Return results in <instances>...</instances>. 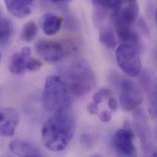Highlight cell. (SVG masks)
<instances>
[{
  "instance_id": "obj_1",
  "label": "cell",
  "mask_w": 157,
  "mask_h": 157,
  "mask_svg": "<svg viewBox=\"0 0 157 157\" xmlns=\"http://www.w3.org/2000/svg\"><path fill=\"white\" fill-rule=\"evenodd\" d=\"M74 132V121L67 111L54 114L42 126L43 144L51 151H63L69 144Z\"/></svg>"
},
{
  "instance_id": "obj_2",
  "label": "cell",
  "mask_w": 157,
  "mask_h": 157,
  "mask_svg": "<svg viewBox=\"0 0 157 157\" xmlns=\"http://www.w3.org/2000/svg\"><path fill=\"white\" fill-rule=\"evenodd\" d=\"M72 99V95L63 79L56 75L47 78L42 96L45 109L53 114L65 112L69 108Z\"/></svg>"
},
{
  "instance_id": "obj_3",
  "label": "cell",
  "mask_w": 157,
  "mask_h": 157,
  "mask_svg": "<svg viewBox=\"0 0 157 157\" xmlns=\"http://www.w3.org/2000/svg\"><path fill=\"white\" fill-rule=\"evenodd\" d=\"M139 13V6L136 1H123L116 13L112 17L114 20L116 34L123 42L140 47V37L133 26Z\"/></svg>"
},
{
  "instance_id": "obj_4",
  "label": "cell",
  "mask_w": 157,
  "mask_h": 157,
  "mask_svg": "<svg viewBox=\"0 0 157 157\" xmlns=\"http://www.w3.org/2000/svg\"><path fill=\"white\" fill-rule=\"evenodd\" d=\"M66 83L72 95L82 96L90 92L95 86V81L92 71L83 61L73 63L66 70Z\"/></svg>"
},
{
  "instance_id": "obj_5",
  "label": "cell",
  "mask_w": 157,
  "mask_h": 157,
  "mask_svg": "<svg viewBox=\"0 0 157 157\" xmlns=\"http://www.w3.org/2000/svg\"><path fill=\"white\" fill-rule=\"evenodd\" d=\"M116 58L119 67L128 75L135 77L141 71V61L139 48L133 44L122 42L116 52Z\"/></svg>"
},
{
  "instance_id": "obj_6",
  "label": "cell",
  "mask_w": 157,
  "mask_h": 157,
  "mask_svg": "<svg viewBox=\"0 0 157 157\" xmlns=\"http://www.w3.org/2000/svg\"><path fill=\"white\" fill-rule=\"evenodd\" d=\"M120 103L126 111H132L138 108L143 101V96L138 86L130 79L121 81Z\"/></svg>"
},
{
  "instance_id": "obj_7",
  "label": "cell",
  "mask_w": 157,
  "mask_h": 157,
  "mask_svg": "<svg viewBox=\"0 0 157 157\" xmlns=\"http://www.w3.org/2000/svg\"><path fill=\"white\" fill-rule=\"evenodd\" d=\"M135 135L128 125L116 132L113 138L114 147L119 155L123 157H132L135 152Z\"/></svg>"
},
{
  "instance_id": "obj_8",
  "label": "cell",
  "mask_w": 157,
  "mask_h": 157,
  "mask_svg": "<svg viewBox=\"0 0 157 157\" xmlns=\"http://www.w3.org/2000/svg\"><path fill=\"white\" fill-rule=\"evenodd\" d=\"M36 50L40 56L48 63L61 60L65 53L63 45L56 41L40 40L36 44Z\"/></svg>"
},
{
  "instance_id": "obj_9",
  "label": "cell",
  "mask_w": 157,
  "mask_h": 157,
  "mask_svg": "<svg viewBox=\"0 0 157 157\" xmlns=\"http://www.w3.org/2000/svg\"><path fill=\"white\" fill-rule=\"evenodd\" d=\"M20 122L18 111L12 108H0V136L11 137L14 135Z\"/></svg>"
},
{
  "instance_id": "obj_10",
  "label": "cell",
  "mask_w": 157,
  "mask_h": 157,
  "mask_svg": "<svg viewBox=\"0 0 157 157\" xmlns=\"http://www.w3.org/2000/svg\"><path fill=\"white\" fill-rule=\"evenodd\" d=\"M141 83L147 94L149 113L154 119L157 116V86L152 76L147 72L141 75Z\"/></svg>"
},
{
  "instance_id": "obj_11",
  "label": "cell",
  "mask_w": 157,
  "mask_h": 157,
  "mask_svg": "<svg viewBox=\"0 0 157 157\" xmlns=\"http://www.w3.org/2000/svg\"><path fill=\"white\" fill-rule=\"evenodd\" d=\"M10 151L18 157H43L39 150L32 143L20 140L11 141L9 144Z\"/></svg>"
},
{
  "instance_id": "obj_12",
  "label": "cell",
  "mask_w": 157,
  "mask_h": 157,
  "mask_svg": "<svg viewBox=\"0 0 157 157\" xmlns=\"http://www.w3.org/2000/svg\"><path fill=\"white\" fill-rule=\"evenodd\" d=\"M7 9L13 16L23 18L31 14L34 2L29 0H7L5 1Z\"/></svg>"
},
{
  "instance_id": "obj_13",
  "label": "cell",
  "mask_w": 157,
  "mask_h": 157,
  "mask_svg": "<svg viewBox=\"0 0 157 157\" xmlns=\"http://www.w3.org/2000/svg\"><path fill=\"white\" fill-rule=\"evenodd\" d=\"M31 50L28 47L21 48L20 52L14 53L10 59L9 65L10 72L14 75H21L26 71V63L27 59L30 58Z\"/></svg>"
},
{
  "instance_id": "obj_14",
  "label": "cell",
  "mask_w": 157,
  "mask_h": 157,
  "mask_svg": "<svg viewBox=\"0 0 157 157\" xmlns=\"http://www.w3.org/2000/svg\"><path fill=\"white\" fill-rule=\"evenodd\" d=\"M63 22V18L52 13L44 15L42 28L44 32L48 36H54L59 31Z\"/></svg>"
},
{
  "instance_id": "obj_15",
  "label": "cell",
  "mask_w": 157,
  "mask_h": 157,
  "mask_svg": "<svg viewBox=\"0 0 157 157\" xmlns=\"http://www.w3.org/2000/svg\"><path fill=\"white\" fill-rule=\"evenodd\" d=\"M13 33L12 23L6 18H0V47L7 45Z\"/></svg>"
},
{
  "instance_id": "obj_16",
  "label": "cell",
  "mask_w": 157,
  "mask_h": 157,
  "mask_svg": "<svg viewBox=\"0 0 157 157\" xmlns=\"http://www.w3.org/2000/svg\"><path fill=\"white\" fill-rule=\"evenodd\" d=\"M38 28L36 23L33 21H29L23 26L21 32V37L23 41L31 42L36 38Z\"/></svg>"
},
{
  "instance_id": "obj_17",
  "label": "cell",
  "mask_w": 157,
  "mask_h": 157,
  "mask_svg": "<svg viewBox=\"0 0 157 157\" xmlns=\"http://www.w3.org/2000/svg\"><path fill=\"white\" fill-rule=\"evenodd\" d=\"M100 41L106 47L113 49L117 45V39L113 29L107 28L102 29L100 33Z\"/></svg>"
},
{
  "instance_id": "obj_18",
  "label": "cell",
  "mask_w": 157,
  "mask_h": 157,
  "mask_svg": "<svg viewBox=\"0 0 157 157\" xmlns=\"http://www.w3.org/2000/svg\"><path fill=\"white\" fill-rule=\"evenodd\" d=\"M111 94L112 92L109 89L106 88L101 89L92 96V102L98 106L105 98L109 97Z\"/></svg>"
},
{
  "instance_id": "obj_19",
  "label": "cell",
  "mask_w": 157,
  "mask_h": 157,
  "mask_svg": "<svg viewBox=\"0 0 157 157\" xmlns=\"http://www.w3.org/2000/svg\"><path fill=\"white\" fill-rule=\"evenodd\" d=\"M43 66L42 62L37 59H35L33 58H29L26 63V71H37L39 69L41 68V67Z\"/></svg>"
},
{
  "instance_id": "obj_20",
  "label": "cell",
  "mask_w": 157,
  "mask_h": 157,
  "mask_svg": "<svg viewBox=\"0 0 157 157\" xmlns=\"http://www.w3.org/2000/svg\"><path fill=\"white\" fill-rule=\"evenodd\" d=\"M99 119L103 122H108L111 119V113L108 110H104L98 114Z\"/></svg>"
},
{
  "instance_id": "obj_21",
  "label": "cell",
  "mask_w": 157,
  "mask_h": 157,
  "mask_svg": "<svg viewBox=\"0 0 157 157\" xmlns=\"http://www.w3.org/2000/svg\"><path fill=\"white\" fill-rule=\"evenodd\" d=\"M87 111L93 115H98V106L94 103L92 101L89 103L87 106Z\"/></svg>"
},
{
  "instance_id": "obj_22",
  "label": "cell",
  "mask_w": 157,
  "mask_h": 157,
  "mask_svg": "<svg viewBox=\"0 0 157 157\" xmlns=\"http://www.w3.org/2000/svg\"><path fill=\"white\" fill-rule=\"evenodd\" d=\"M108 105L110 109L113 111H115L117 108V102L114 98H109L108 101Z\"/></svg>"
},
{
  "instance_id": "obj_23",
  "label": "cell",
  "mask_w": 157,
  "mask_h": 157,
  "mask_svg": "<svg viewBox=\"0 0 157 157\" xmlns=\"http://www.w3.org/2000/svg\"><path fill=\"white\" fill-rule=\"evenodd\" d=\"M52 2L53 4L57 5V6H58L59 7H64L67 5L69 4V1H52Z\"/></svg>"
},
{
  "instance_id": "obj_24",
  "label": "cell",
  "mask_w": 157,
  "mask_h": 157,
  "mask_svg": "<svg viewBox=\"0 0 157 157\" xmlns=\"http://www.w3.org/2000/svg\"><path fill=\"white\" fill-rule=\"evenodd\" d=\"M1 53H0V61H1Z\"/></svg>"
}]
</instances>
